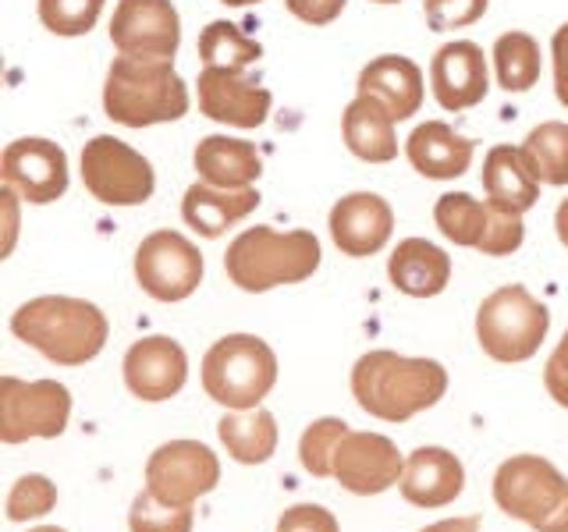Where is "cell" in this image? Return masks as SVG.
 I'll list each match as a JSON object with an SVG mask.
<instances>
[{"mask_svg":"<svg viewBox=\"0 0 568 532\" xmlns=\"http://www.w3.org/2000/svg\"><path fill=\"white\" fill-rule=\"evenodd\" d=\"M550 58H555V93L568 111V22L550 40Z\"/></svg>","mask_w":568,"mask_h":532,"instance_id":"40","label":"cell"},{"mask_svg":"<svg viewBox=\"0 0 568 532\" xmlns=\"http://www.w3.org/2000/svg\"><path fill=\"white\" fill-rule=\"evenodd\" d=\"M494 501L537 532H568V479L540 454H515L494 475Z\"/></svg>","mask_w":568,"mask_h":532,"instance_id":"6","label":"cell"},{"mask_svg":"<svg viewBox=\"0 0 568 532\" xmlns=\"http://www.w3.org/2000/svg\"><path fill=\"white\" fill-rule=\"evenodd\" d=\"M345 4L348 0H284V8L306 25H331L345 11Z\"/></svg>","mask_w":568,"mask_h":532,"instance_id":"39","label":"cell"},{"mask_svg":"<svg viewBox=\"0 0 568 532\" xmlns=\"http://www.w3.org/2000/svg\"><path fill=\"white\" fill-rule=\"evenodd\" d=\"M395 231V209L377 192H352L331 209V238L352 259L377 256Z\"/></svg>","mask_w":568,"mask_h":532,"instance_id":"17","label":"cell"},{"mask_svg":"<svg viewBox=\"0 0 568 532\" xmlns=\"http://www.w3.org/2000/svg\"><path fill=\"white\" fill-rule=\"evenodd\" d=\"M405 458L384 433L348 430L334 451V479L355 497H377L402 483Z\"/></svg>","mask_w":568,"mask_h":532,"instance_id":"13","label":"cell"},{"mask_svg":"<svg viewBox=\"0 0 568 532\" xmlns=\"http://www.w3.org/2000/svg\"><path fill=\"white\" fill-rule=\"evenodd\" d=\"M387 277L408 298H434L452 280V256L426 238H405L387 259Z\"/></svg>","mask_w":568,"mask_h":532,"instance_id":"22","label":"cell"},{"mask_svg":"<svg viewBox=\"0 0 568 532\" xmlns=\"http://www.w3.org/2000/svg\"><path fill=\"white\" fill-rule=\"evenodd\" d=\"M544 383H547V395L555 398L561 408H568V330L558 341L555 355H550L547 366H544Z\"/></svg>","mask_w":568,"mask_h":532,"instance_id":"38","label":"cell"},{"mask_svg":"<svg viewBox=\"0 0 568 532\" xmlns=\"http://www.w3.org/2000/svg\"><path fill=\"white\" fill-rule=\"evenodd\" d=\"M359 93L377 96L398 121H408L423 106V71L402 53H384L359 71Z\"/></svg>","mask_w":568,"mask_h":532,"instance_id":"24","label":"cell"},{"mask_svg":"<svg viewBox=\"0 0 568 532\" xmlns=\"http://www.w3.org/2000/svg\"><path fill=\"white\" fill-rule=\"evenodd\" d=\"M106 0H40V22L53 35H85L100 22Z\"/></svg>","mask_w":568,"mask_h":532,"instance_id":"34","label":"cell"},{"mask_svg":"<svg viewBox=\"0 0 568 532\" xmlns=\"http://www.w3.org/2000/svg\"><path fill=\"white\" fill-rule=\"evenodd\" d=\"M58 504V487L50 483L47 475H22L8 493V519L11 522H29V519H43Z\"/></svg>","mask_w":568,"mask_h":532,"instance_id":"35","label":"cell"},{"mask_svg":"<svg viewBox=\"0 0 568 532\" xmlns=\"http://www.w3.org/2000/svg\"><path fill=\"white\" fill-rule=\"evenodd\" d=\"M71 419V395L58 380H0V440H53L64 433Z\"/></svg>","mask_w":568,"mask_h":532,"instance_id":"9","label":"cell"},{"mask_svg":"<svg viewBox=\"0 0 568 532\" xmlns=\"http://www.w3.org/2000/svg\"><path fill=\"white\" fill-rule=\"evenodd\" d=\"M192 525H195L192 508L164 504L150 490H142L132 501V511H129L132 532H192Z\"/></svg>","mask_w":568,"mask_h":532,"instance_id":"33","label":"cell"},{"mask_svg":"<svg viewBox=\"0 0 568 532\" xmlns=\"http://www.w3.org/2000/svg\"><path fill=\"white\" fill-rule=\"evenodd\" d=\"M82 185L103 206H139L156 188L153 164L129 142L97 135L82 146Z\"/></svg>","mask_w":568,"mask_h":532,"instance_id":"8","label":"cell"},{"mask_svg":"<svg viewBox=\"0 0 568 532\" xmlns=\"http://www.w3.org/2000/svg\"><path fill=\"white\" fill-rule=\"evenodd\" d=\"M373 4H402V0H373Z\"/></svg>","mask_w":568,"mask_h":532,"instance_id":"47","label":"cell"},{"mask_svg":"<svg viewBox=\"0 0 568 532\" xmlns=\"http://www.w3.org/2000/svg\"><path fill=\"white\" fill-rule=\"evenodd\" d=\"M135 280L156 301H185L203 284V256L178 231H153L135 248Z\"/></svg>","mask_w":568,"mask_h":532,"instance_id":"10","label":"cell"},{"mask_svg":"<svg viewBox=\"0 0 568 532\" xmlns=\"http://www.w3.org/2000/svg\"><path fill=\"white\" fill-rule=\"evenodd\" d=\"M519 150L540 185H568V124L565 121L537 124Z\"/></svg>","mask_w":568,"mask_h":532,"instance_id":"30","label":"cell"},{"mask_svg":"<svg viewBox=\"0 0 568 532\" xmlns=\"http://www.w3.org/2000/svg\"><path fill=\"white\" fill-rule=\"evenodd\" d=\"M494 71L505 93H526L540 82V43L529 32H505L494 43Z\"/></svg>","mask_w":568,"mask_h":532,"instance_id":"28","label":"cell"},{"mask_svg":"<svg viewBox=\"0 0 568 532\" xmlns=\"http://www.w3.org/2000/svg\"><path fill=\"white\" fill-rule=\"evenodd\" d=\"M221 443L227 454L242 466H263L277 451V422L266 408H248V412H227L217 422Z\"/></svg>","mask_w":568,"mask_h":532,"instance_id":"27","label":"cell"},{"mask_svg":"<svg viewBox=\"0 0 568 532\" xmlns=\"http://www.w3.org/2000/svg\"><path fill=\"white\" fill-rule=\"evenodd\" d=\"M277 383V355L256 334H227L206 351L203 387L227 412H248Z\"/></svg>","mask_w":568,"mask_h":532,"instance_id":"5","label":"cell"},{"mask_svg":"<svg viewBox=\"0 0 568 532\" xmlns=\"http://www.w3.org/2000/svg\"><path fill=\"white\" fill-rule=\"evenodd\" d=\"M555 231H558V242L568 248V200H561L555 209Z\"/></svg>","mask_w":568,"mask_h":532,"instance_id":"43","label":"cell"},{"mask_svg":"<svg viewBox=\"0 0 568 532\" xmlns=\"http://www.w3.org/2000/svg\"><path fill=\"white\" fill-rule=\"evenodd\" d=\"M348 433V422L345 419H316L306 426V433L298 440V458H302V469L316 479H327L334 475V451L342 437Z\"/></svg>","mask_w":568,"mask_h":532,"instance_id":"32","label":"cell"},{"mask_svg":"<svg viewBox=\"0 0 568 532\" xmlns=\"http://www.w3.org/2000/svg\"><path fill=\"white\" fill-rule=\"evenodd\" d=\"M430 89H434V100L452 114L484 103L490 89L484 50L469 40L444 43L430 61Z\"/></svg>","mask_w":568,"mask_h":532,"instance_id":"18","label":"cell"},{"mask_svg":"<svg viewBox=\"0 0 568 532\" xmlns=\"http://www.w3.org/2000/svg\"><path fill=\"white\" fill-rule=\"evenodd\" d=\"M11 330L18 341H26L58 366H85L97 359L111 334L100 306L68 295H40L18 306Z\"/></svg>","mask_w":568,"mask_h":532,"instance_id":"2","label":"cell"},{"mask_svg":"<svg viewBox=\"0 0 568 532\" xmlns=\"http://www.w3.org/2000/svg\"><path fill=\"white\" fill-rule=\"evenodd\" d=\"M419 532H479V519L469 514V519H444V522H434Z\"/></svg>","mask_w":568,"mask_h":532,"instance_id":"42","label":"cell"},{"mask_svg":"<svg viewBox=\"0 0 568 532\" xmlns=\"http://www.w3.org/2000/svg\"><path fill=\"white\" fill-rule=\"evenodd\" d=\"M405 156L423 177L452 182V177H462L469 171L476 156V142L458 135L452 124H444V121H426L405 139Z\"/></svg>","mask_w":568,"mask_h":532,"instance_id":"20","label":"cell"},{"mask_svg":"<svg viewBox=\"0 0 568 532\" xmlns=\"http://www.w3.org/2000/svg\"><path fill=\"white\" fill-rule=\"evenodd\" d=\"M103 111L124 129H150L189 114V85L168 58H114L103 82Z\"/></svg>","mask_w":568,"mask_h":532,"instance_id":"3","label":"cell"},{"mask_svg":"<svg viewBox=\"0 0 568 532\" xmlns=\"http://www.w3.org/2000/svg\"><path fill=\"white\" fill-rule=\"evenodd\" d=\"M398 117L377 96H355L342 114L345 146L366 164H390L398 156Z\"/></svg>","mask_w":568,"mask_h":532,"instance_id":"21","label":"cell"},{"mask_svg":"<svg viewBox=\"0 0 568 532\" xmlns=\"http://www.w3.org/2000/svg\"><path fill=\"white\" fill-rule=\"evenodd\" d=\"M402 497L416 508H444L458 501L466 490V469L444 448H419L405 458V472L398 483Z\"/></svg>","mask_w":568,"mask_h":532,"instance_id":"19","label":"cell"},{"mask_svg":"<svg viewBox=\"0 0 568 532\" xmlns=\"http://www.w3.org/2000/svg\"><path fill=\"white\" fill-rule=\"evenodd\" d=\"M550 330V313L523 284L490 291L476 309V341L494 362H526L540 351Z\"/></svg>","mask_w":568,"mask_h":532,"instance_id":"7","label":"cell"},{"mask_svg":"<svg viewBox=\"0 0 568 532\" xmlns=\"http://www.w3.org/2000/svg\"><path fill=\"white\" fill-rule=\"evenodd\" d=\"M195 89H200V111L231 129H260L274 103L271 89L248 79L245 71L227 68H203Z\"/></svg>","mask_w":568,"mask_h":532,"instance_id":"15","label":"cell"},{"mask_svg":"<svg viewBox=\"0 0 568 532\" xmlns=\"http://www.w3.org/2000/svg\"><path fill=\"white\" fill-rule=\"evenodd\" d=\"M448 390V369L437 359H408L398 351H366L352 366V395L366 416L408 422L434 408Z\"/></svg>","mask_w":568,"mask_h":532,"instance_id":"1","label":"cell"},{"mask_svg":"<svg viewBox=\"0 0 568 532\" xmlns=\"http://www.w3.org/2000/svg\"><path fill=\"white\" fill-rule=\"evenodd\" d=\"M490 0H423V14L434 32L466 29L487 14Z\"/></svg>","mask_w":568,"mask_h":532,"instance_id":"36","label":"cell"},{"mask_svg":"<svg viewBox=\"0 0 568 532\" xmlns=\"http://www.w3.org/2000/svg\"><path fill=\"white\" fill-rule=\"evenodd\" d=\"M121 369L139 401H171L189 380V355L171 337H142L124 351Z\"/></svg>","mask_w":568,"mask_h":532,"instance_id":"16","label":"cell"},{"mask_svg":"<svg viewBox=\"0 0 568 532\" xmlns=\"http://www.w3.org/2000/svg\"><path fill=\"white\" fill-rule=\"evenodd\" d=\"M221 4H231V8H245V4H260V0H221Z\"/></svg>","mask_w":568,"mask_h":532,"instance_id":"44","label":"cell"},{"mask_svg":"<svg viewBox=\"0 0 568 532\" xmlns=\"http://www.w3.org/2000/svg\"><path fill=\"white\" fill-rule=\"evenodd\" d=\"M200 182L217 188H253L263 171V160L253 142L231 135H206L192 153Z\"/></svg>","mask_w":568,"mask_h":532,"instance_id":"25","label":"cell"},{"mask_svg":"<svg viewBox=\"0 0 568 532\" xmlns=\"http://www.w3.org/2000/svg\"><path fill=\"white\" fill-rule=\"evenodd\" d=\"M0 174L8 188L36 206L58 203L68 192V156L50 139H14L0 160Z\"/></svg>","mask_w":568,"mask_h":532,"instance_id":"14","label":"cell"},{"mask_svg":"<svg viewBox=\"0 0 568 532\" xmlns=\"http://www.w3.org/2000/svg\"><path fill=\"white\" fill-rule=\"evenodd\" d=\"M0 200H4V256L11 253V245H14V235H18V200H22V195H18L14 188H8L4 185V192H0Z\"/></svg>","mask_w":568,"mask_h":532,"instance_id":"41","label":"cell"},{"mask_svg":"<svg viewBox=\"0 0 568 532\" xmlns=\"http://www.w3.org/2000/svg\"><path fill=\"white\" fill-rule=\"evenodd\" d=\"M277 532H302V529H292V525H277Z\"/></svg>","mask_w":568,"mask_h":532,"instance_id":"46","label":"cell"},{"mask_svg":"<svg viewBox=\"0 0 568 532\" xmlns=\"http://www.w3.org/2000/svg\"><path fill=\"white\" fill-rule=\"evenodd\" d=\"M490 213H494V206L473 200L469 192H448L437 200L434 221L448 242H455L462 248H479V242H484L487 227H490Z\"/></svg>","mask_w":568,"mask_h":532,"instance_id":"29","label":"cell"},{"mask_svg":"<svg viewBox=\"0 0 568 532\" xmlns=\"http://www.w3.org/2000/svg\"><path fill=\"white\" fill-rule=\"evenodd\" d=\"M320 242L313 231H274L256 224L227 245L224 270L231 284L248 295L302 284L320 270Z\"/></svg>","mask_w":568,"mask_h":532,"instance_id":"4","label":"cell"},{"mask_svg":"<svg viewBox=\"0 0 568 532\" xmlns=\"http://www.w3.org/2000/svg\"><path fill=\"white\" fill-rule=\"evenodd\" d=\"M484 192L487 203L505 209V213H523L537 206L540 200V182L529 171L523 150L515 146H494L484 160Z\"/></svg>","mask_w":568,"mask_h":532,"instance_id":"26","label":"cell"},{"mask_svg":"<svg viewBox=\"0 0 568 532\" xmlns=\"http://www.w3.org/2000/svg\"><path fill=\"white\" fill-rule=\"evenodd\" d=\"M260 43L231 25V22H210L200 32V61L203 68H227V71H245L260 61Z\"/></svg>","mask_w":568,"mask_h":532,"instance_id":"31","label":"cell"},{"mask_svg":"<svg viewBox=\"0 0 568 532\" xmlns=\"http://www.w3.org/2000/svg\"><path fill=\"white\" fill-rule=\"evenodd\" d=\"M29 532H64V529H58V525H40V529H29Z\"/></svg>","mask_w":568,"mask_h":532,"instance_id":"45","label":"cell"},{"mask_svg":"<svg viewBox=\"0 0 568 532\" xmlns=\"http://www.w3.org/2000/svg\"><path fill=\"white\" fill-rule=\"evenodd\" d=\"M260 206L256 188H217L195 182L182 200V221L203 238H221L227 227L245 221Z\"/></svg>","mask_w":568,"mask_h":532,"instance_id":"23","label":"cell"},{"mask_svg":"<svg viewBox=\"0 0 568 532\" xmlns=\"http://www.w3.org/2000/svg\"><path fill=\"white\" fill-rule=\"evenodd\" d=\"M111 43L124 58L174 61L182 43V18L171 0H118L111 18Z\"/></svg>","mask_w":568,"mask_h":532,"instance_id":"12","label":"cell"},{"mask_svg":"<svg viewBox=\"0 0 568 532\" xmlns=\"http://www.w3.org/2000/svg\"><path fill=\"white\" fill-rule=\"evenodd\" d=\"M523 238H526V227H523L519 213H505V209L494 206L490 227H487V235H484V242H479L476 253H484V256H511L515 248L523 245Z\"/></svg>","mask_w":568,"mask_h":532,"instance_id":"37","label":"cell"},{"mask_svg":"<svg viewBox=\"0 0 568 532\" xmlns=\"http://www.w3.org/2000/svg\"><path fill=\"white\" fill-rule=\"evenodd\" d=\"M221 461L200 440H171L146 461V490L164 504L192 508L200 497L217 490Z\"/></svg>","mask_w":568,"mask_h":532,"instance_id":"11","label":"cell"}]
</instances>
